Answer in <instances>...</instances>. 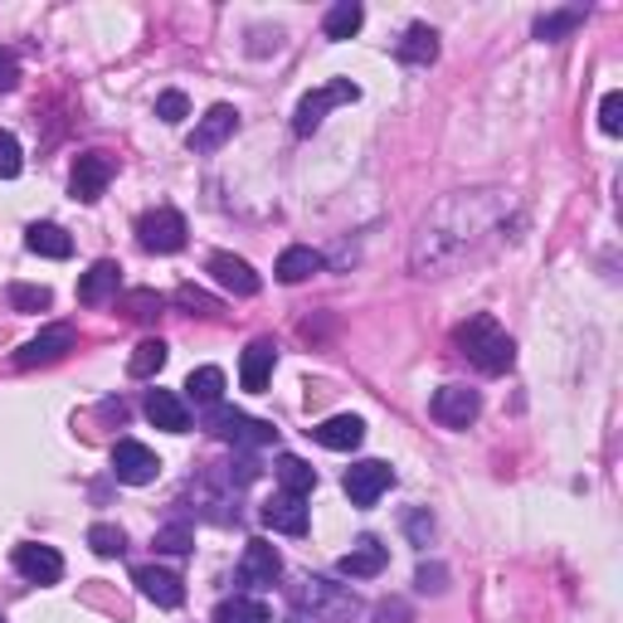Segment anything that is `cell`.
<instances>
[{"label":"cell","instance_id":"obj_1","mask_svg":"<svg viewBox=\"0 0 623 623\" xmlns=\"http://www.w3.org/2000/svg\"><path fill=\"white\" fill-rule=\"evenodd\" d=\"M507 210H512V200L502 196V190H472L468 196V224H453V230H444V224L424 220L419 224V240H414V274L419 278H438L448 274V268L463 264V234H492V240H502L507 234Z\"/></svg>","mask_w":623,"mask_h":623},{"label":"cell","instance_id":"obj_2","mask_svg":"<svg viewBox=\"0 0 623 623\" xmlns=\"http://www.w3.org/2000/svg\"><path fill=\"white\" fill-rule=\"evenodd\" d=\"M453 346H458L482 376H502V370H512V360H516L512 336H507L492 316H468V322L453 332Z\"/></svg>","mask_w":623,"mask_h":623},{"label":"cell","instance_id":"obj_3","mask_svg":"<svg viewBox=\"0 0 623 623\" xmlns=\"http://www.w3.org/2000/svg\"><path fill=\"white\" fill-rule=\"evenodd\" d=\"M205 429L214 438H224V444L234 448H264V444H278V429L268 424V419H248L240 410H224V404H214L205 414Z\"/></svg>","mask_w":623,"mask_h":623},{"label":"cell","instance_id":"obj_4","mask_svg":"<svg viewBox=\"0 0 623 623\" xmlns=\"http://www.w3.org/2000/svg\"><path fill=\"white\" fill-rule=\"evenodd\" d=\"M356 98H360V88L351 84V78H336V84L316 88V93H308L298 103V112H292V132H298V137H312V132L322 127L326 112H332L336 103H356Z\"/></svg>","mask_w":623,"mask_h":623},{"label":"cell","instance_id":"obj_5","mask_svg":"<svg viewBox=\"0 0 623 623\" xmlns=\"http://www.w3.org/2000/svg\"><path fill=\"white\" fill-rule=\"evenodd\" d=\"M186 214L180 210H152L137 220V244L146 254H176V248H186Z\"/></svg>","mask_w":623,"mask_h":623},{"label":"cell","instance_id":"obj_6","mask_svg":"<svg viewBox=\"0 0 623 623\" xmlns=\"http://www.w3.org/2000/svg\"><path fill=\"white\" fill-rule=\"evenodd\" d=\"M74 351V326L69 322H54L44 326L35 342H25L15 351V366L20 370H35V366H54V360H64Z\"/></svg>","mask_w":623,"mask_h":623},{"label":"cell","instance_id":"obj_7","mask_svg":"<svg viewBox=\"0 0 623 623\" xmlns=\"http://www.w3.org/2000/svg\"><path fill=\"white\" fill-rule=\"evenodd\" d=\"M390 482H394V468L390 463H380V458H366V463H356V468H346V497L356 507H376L385 492H390Z\"/></svg>","mask_w":623,"mask_h":623},{"label":"cell","instance_id":"obj_8","mask_svg":"<svg viewBox=\"0 0 623 623\" xmlns=\"http://www.w3.org/2000/svg\"><path fill=\"white\" fill-rule=\"evenodd\" d=\"M429 414H434L444 429H468L472 419L482 414V400H478V390H468V385H444V390H434Z\"/></svg>","mask_w":623,"mask_h":623},{"label":"cell","instance_id":"obj_9","mask_svg":"<svg viewBox=\"0 0 623 623\" xmlns=\"http://www.w3.org/2000/svg\"><path fill=\"white\" fill-rule=\"evenodd\" d=\"M112 472H118V482H127V487H146V482H156V472H162V458H156L146 444L122 438V444L112 448Z\"/></svg>","mask_w":623,"mask_h":623},{"label":"cell","instance_id":"obj_10","mask_svg":"<svg viewBox=\"0 0 623 623\" xmlns=\"http://www.w3.org/2000/svg\"><path fill=\"white\" fill-rule=\"evenodd\" d=\"M234 127H240V112H234L230 103H214L205 118H200V127L190 132V152H200V156L220 152V146L234 137Z\"/></svg>","mask_w":623,"mask_h":623},{"label":"cell","instance_id":"obj_11","mask_svg":"<svg viewBox=\"0 0 623 623\" xmlns=\"http://www.w3.org/2000/svg\"><path fill=\"white\" fill-rule=\"evenodd\" d=\"M15 570L25 575L30 585H59L64 580V555L54 546H15Z\"/></svg>","mask_w":623,"mask_h":623},{"label":"cell","instance_id":"obj_12","mask_svg":"<svg viewBox=\"0 0 623 623\" xmlns=\"http://www.w3.org/2000/svg\"><path fill=\"white\" fill-rule=\"evenodd\" d=\"M108 180H112V156L108 152H84L74 162V196L84 200V205H93V200L103 196Z\"/></svg>","mask_w":623,"mask_h":623},{"label":"cell","instance_id":"obj_13","mask_svg":"<svg viewBox=\"0 0 623 623\" xmlns=\"http://www.w3.org/2000/svg\"><path fill=\"white\" fill-rule=\"evenodd\" d=\"M385 565H390V550H385L376 536L356 541V546L342 555V575H346V580H376Z\"/></svg>","mask_w":623,"mask_h":623},{"label":"cell","instance_id":"obj_14","mask_svg":"<svg viewBox=\"0 0 623 623\" xmlns=\"http://www.w3.org/2000/svg\"><path fill=\"white\" fill-rule=\"evenodd\" d=\"M282 575V555L268 546V541H248L244 560H240V580L244 585H274Z\"/></svg>","mask_w":623,"mask_h":623},{"label":"cell","instance_id":"obj_15","mask_svg":"<svg viewBox=\"0 0 623 623\" xmlns=\"http://www.w3.org/2000/svg\"><path fill=\"white\" fill-rule=\"evenodd\" d=\"M264 526L282 531V536H308V507H302V497L278 492L274 502L264 507Z\"/></svg>","mask_w":623,"mask_h":623},{"label":"cell","instance_id":"obj_16","mask_svg":"<svg viewBox=\"0 0 623 623\" xmlns=\"http://www.w3.org/2000/svg\"><path fill=\"white\" fill-rule=\"evenodd\" d=\"M210 274H214L220 288H230L234 298H254V292H258V274L244 264V258H234V254H214L210 258Z\"/></svg>","mask_w":623,"mask_h":623},{"label":"cell","instance_id":"obj_17","mask_svg":"<svg viewBox=\"0 0 623 623\" xmlns=\"http://www.w3.org/2000/svg\"><path fill=\"white\" fill-rule=\"evenodd\" d=\"M137 585H142V594L152 599V604H162V609H176L180 599H186V589H180V575H176V570H162V565H142V570H137Z\"/></svg>","mask_w":623,"mask_h":623},{"label":"cell","instance_id":"obj_18","mask_svg":"<svg viewBox=\"0 0 623 623\" xmlns=\"http://www.w3.org/2000/svg\"><path fill=\"white\" fill-rule=\"evenodd\" d=\"M146 419H152L156 429H166V434H186V429H190L186 404H180V394H171V390H152V394H146Z\"/></svg>","mask_w":623,"mask_h":623},{"label":"cell","instance_id":"obj_19","mask_svg":"<svg viewBox=\"0 0 623 623\" xmlns=\"http://www.w3.org/2000/svg\"><path fill=\"white\" fill-rule=\"evenodd\" d=\"M118 282H122V268L112 264V258H98V264L84 274V282H78V302L98 308V302H108L112 292H118Z\"/></svg>","mask_w":623,"mask_h":623},{"label":"cell","instance_id":"obj_20","mask_svg":"<svg viewBox=\"0 0 623 623\" xmlns=\"http://www.w3.org/2000/svg\"><path fill=\"white\" fill-rule=\"evenodd\" d=\"M274 366H278V346L274 342H254L244 351V360H240V380H244V390H264L268 376H274Z\"/></svg>","mask_w":623,"mask_h":623},{"label":"cell","instance_id":"obj_21","mask_svg":"<svg viewBox=\"0 0 623 623\" xmlns=\"http://www.w3.org/2000/svg\"><path fill=\"white\" fill-rule=\"evenodd\" d=\"M312 438H316L322 448L346 453V448H356L360 438H366V424H360L356 414H336V419H326V424H316V429H312Z\"/></svg>","mask_w":623,"mask_h":623},{"label":"cell","instance_id":"obj_22","mask_svg":"<svg viewBox=\"0 0 623 623\" xmlns=\"http://www.w3.org/2000/svg\"><path fill=\"white\" fill-rule=\"evenodd\" d=\"M400 64H414V69H429V64L438 59V35L429 25H410L404 30V40H400Z\"/></svg>","mask_w":623,"mask_h":623},{"label":"cell","instance_id":"obj_23","mask_svg":"<svg viewBox=\"0 0 623 623\" xmlns=\"http://www.w3.org/2000/svg\"><path fill=\"white\" fill-rule=\"evenodd\" d=\"M278 282H308L312 274H322V254L308 244H298V248H282V258H278Z\"/></svg>","mask_w":623,"mask_h":623},{"label":"cell","instance_id":"obj_24","mask_svg":"<svg viewBox=\"0 0 623 623\" xmlns=\"http://www.w3.org/2000/svg\"><path fill=\"white\" fill-rule=\"evenodd\" d=\"M278 482H282V492L288 497H308L316 487V468L308 458H298V453H282L278 458Z\"/></svg>","mask_w":623,"mask_h":623},{"label":"cell","instance_id":"obj_25","mask_svg":"<svg viewBox=\"0 0 623 623\" xmlns=\"http://www.w3.org/2000/svg\"><path fill=\"white\" fill-rule=\"evenodd\" d=\"M186 394L200 404V410H214V404L224 400V370H220V366H200V370H190Z\"/></svg>","mask_w":623,"mask_h":623},{"label":"cell","instance_id":"obj_26","mask_svg":"<svg viewBox=\"0 0 623 623\" xmlns=\"http://www.w3.org/2000/svg\"><path fill=\"white\" fill-rule=\"evenodd\" d=\"M25 244H30V254H40V258H69L74 254V240L59 230V224H30Z\"/></svg>","mask_w":623,"mask_h":623},{"label":"cell","instance_id":"obj_27","mask_svg":"<svg viewBox=\"0 0 623 623\" xmlns=\"http://www.w3.org/2000/svg\"><path fill=\"white\" fill-rule=\"evenodd\" d=\"M360 25H366V10H360L356 0H342V5L326 10V25L322 30H326V40H351Z\"/></svg>","mask_w":623,"mask_h":623},{"label":"cell","instance_id":"obj_28","mask_svg":"<svg viewBox=\"0 0 623 623\" xmlns=\"http://www.w3.org/2000/svg\"><path fill=\"white\" fill-rule=\"evenodd\" d=\"M214 623H274L264 599H224L220 609H214Z\"/></svg>","mask_w":623,"mask_h":623},{"label":"cell","instance_id":"obj_29","mask_svg":"<svg viewBox=\"0 0 623 623\" xmlns=\"http://www.w3.org/2000/svg\"><path fill=\"white\" fill-rule=\"evenodd\" d=\"M162 366H166V342H162V336H152V342H142L137 351H132V360H127V376L152 380Z\"/></svg>","mask_w":623,"mask_h":623},{"label":"cell","instance_id":"obj_30","mask_svg":"<svg viewBox=\"0 0 623 623\" xmlns=\"http://www.w3.org/2000/svg\"><path fill=\"white\" fill-rule=\"evenodd\" d=\"M88 546H93V555L112 560V555L127 550V536H122V526H112V521H98V526H88Z\"/></svg>","mask_w":623,"mask_h":623},{"label":"cell","instance_id":"obj_31","mask_svg":"<svg viewBox=\"0 0 623 623\" xmlns=\"http://www.w3.org/2000/svg\"><path fill=\"white\" fill-rule=\"evenodd\" d=\"M190 546H196V531H190L186 521H171V526L156 531V550H166V555H186Z\"/></svg>","mask_w":623,"mask_h":623},{"label":"cell","instance_id":"obj_32","mask_svg":"<svg viewBox=\"0 0 623 623\" xmlns=\"http://www.w3.org/2000/svg\"><path fill=\"white\" fill-rule=\"evenodd\" d=\"M580 10H560V15H541L536 20V40H560L570 35V30H580Z\"/></svg>","mask_w":623,"mask_h":623},{"label":"cell","instance_id":"obj_33","mask_svg":"<svg viewBox=\"0 0 623 623\" xmlns=\"http://www.w3.org/2000/svg\"><path fill=\"white\" fill-rule=\"evenodd\" d=\"M49 302H54L49 288H30V282H15V288H10V308L15 312H44Z\"/></svg>","mask_w":623,"mask_h":623},{"label":"cell","instance_id":"obj_34","mask_svg":"<svg viewBox=\"0 0 623 623\" xmlns=\"http://www.w3.org/2000/svg\"><path fill=\"white\" fill-rule=\"evenodd\" d=\"M122 312L137 316V322H152V316H162V298H156V292H146V288H137V292H127V298H122Z\"/></svg>","mask_w":623,"mask_h":623},{"label":"cell","instance_id":"obj_35","mask_svg":"<svg viewBox=\"0 0 623 623\" xmlns=\"http://www.w3.org/2000/svg\"><path fill=\"white\" fill-rule=\"evenodd\" d=\"M20 166H25V152H20V142L10 137V132H0V180H15Z\"/></svg>","mask_w":623,"mask_h":623},{"label":"cell","instance_id":"obj_36","mask_svg":"<svg viewBox=\"0 0 623 623\" xmlns=\"http://www.w3.org/2000/svg\"><path fill=\"white\" fill-rule=\"evenodd\" d=\"M176 302H180V308H186L190 316H220V302H214L210 292H200V288H180Z\"/></svg>","mask_w":623,"mask_h":623},{"label":"cell","instance_id":"obj_37","mask_svg":"<svg viewBox=\"0 0 623 623\" xmlns=\"http://www.w3.org/2000/svg\"><path fill=\"white\" fill-rule=\"evenodd\" d=\"M599 127H604L609 137L623 132V93H604V103H599Z\"/></svg>","mask_w":623,"mask_h":623},{"label":"cell","instance_id":"obj_38","mask_svg":"<svg viewBox=\"0 0 623 623\" xmlns=\"http://www.w3.org/2000/svg\"><path fill=\"white\" fill-rule=\"evenodd\" d=\"M186 112H190V98H186V93H176V88H171V93L156 98V118H162V122H180Z\"/></svg>","mask_w":623,"mask_h":623},{"label":"cell","instance_id":"obj_39","mask_svg":"<svg viewBox=\"0 0 623 623\" xmlns=\"http://www.w3.org/2000/svg\"><path fill=\"white\" fill-rule=\"evenodd\" d=\"M15 84H20V59L10 49H0V98H5Z\"/></svg>","mask_w":623,"mask_h":623},{"label":"cell","instance_id":"obj_40","mask_svg":"<svg viewBox=\"0 0 623 623\" xmlns=\"http://www.w3.org/2000/svg\"><path fill=\"white\" fill-rule=\"evenodd\" d=\"M419 589H424V594L434 589L438 594V589H444V565H419Z\"/></svg>","mask_w":623,"mask_h":623},{"label":"cell","instance_id":"obj_41","mask_svg":"<svg viewBox=\"0 0 623 623\" xmlns=\"http://www.w3.org/2000/svg\"><path fill=\"white\" fill-rule=\"evenodd\" d=\"M376 623H410V609H404V604H380Z\"/></svg>","mask_w":623,"mask_h":623},{"label":"cell","instance_id":"obj_42","mask_svg":"<svg viewBox=\"0 0 623 623\" xmlns=\"http://www.w3.org/2000/svg\"><path fill=\"white\" fill-rule=\"evenodd\" d=\"M410 531H414L419 541H429V536H434V521H429V516H410Z\"/></svg>","mask_w":623,"mask_h":623},{"label":"cell","instance_id":"obj_43","mask_svg":"<svg viewBox=\"0 0 623 623\" xmlns=\"http://www.w3.org/2000/svg\"><path fill=\"white\" fill-rule=\"evenodd\" d=\"M0 623H5V619H0Z\"/></svg>","mask_w":623,"mask_h":623}]
</instances>
